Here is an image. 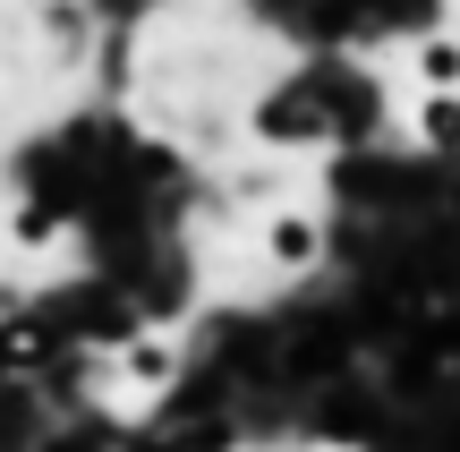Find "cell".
Returning <instances> with one entry per match:
<instances>
[{
  "label": "cell",
  "instance_id": "6da1fadb",
  "mask_svg": "<svg viewBox=\"0 0 460 452\" xmlns=\"http://www.w3.org/2000/svg\"><path fill=\"white\" fill-rule=\"evenodd\" d=\"M188 376V350L171 324H137V333H119V350L102 359V393H128V402H154V393H171Z\"/></svg>",
  "mask_w": 460,
  "mask_h": 452
},
{
  "label": "cell",
  "instance_id": "7a4b0ae2",
  "mask_svg": "<svg viewBox=\"0 0 460 452\" xmlns=\"http://www.w3.org/2000/svg\"><path fill=\"white\" fill-rule=\"evenodd\" d=\"M324 214L315 205H273V214L256 222V248H264V265L273 273H315L324 265Z\"/></svg>",
  "mask_w": 460,
  "mask_h": 452
},
{
  "label": "cell",
  "instance_id": "3957f363",
  "mask_svg": "<svg viewBox=\"0 0 460 452\" xmlns=\"http://www.w3.org/2000/svg\"><path fill=\"white\" fill-rule=\"evenodd\" d=\"M410 129L427 154H444V163H460V85H418L410 102Z\"/></svg>",
  "mask_w": 460,
  "mask_h": 452
},
{
  "label": "cell",
  "instance_id": "277c9868",
  "mask_svg": "<svg viewBox=\"0 0 460 452\" xmlns=\"http://www.w3.org/2000/svg\"><path fill=\"white\" fill-rule=\"evenodd\" d=\"M410 77L418 85H460V34L452 26H435V34L410 43Z\"/></svg>",
  "mask_w": 460,
  "mask_h": 452
},
{
  "label": "cell",
  "instance_id": "5b68a950",
  "mask_svg": "<svg viewBox=\"0 0 460 452\" xmlns=\"http://www.w3.org/2000/svg\"><path fill=\"white\" fill-rule=\"evenodd\" d=\"M9 248L17 256H51L60 248V214H51V205H17L9 214Z\"/></svg>",
  "mask_w": 460,
  "mask_h": 452
},
{
  "label": "cell",
  "instance_id": "8992f818",
  "mask_svg": "<svg viewBox=\"0 0 460 452\" xmlns=\"http://www.w3.org/2000/svg\"><path fill=\"white\" fill-rule=\"evenodd\" d=\"M43 359H51V333H43V324L17 316L9 333H0V368H43Z\"/></svg>",
  "mask_w": 460,
  "mask_h": 452
},
{
  "label": "cell",
  "instance_id": "52a82bcc",
  "mask_svg": "<svg viewBox=\"0 0 460 452\" xmlns=\"http://www.w3.org/2000/svg\"><path fill=\"white\" fill-rule=\"evenodd\" d=\"M17 307H26V290H17L9 273H0V316H17Z\"/></svg>",
  "mask_w": 460,
  "mask_h": 452
}]
</instances>
